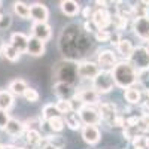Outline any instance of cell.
<instances>
[{"label": "cell", "instance_id": "obj_8", "mask_svg": "<svg viewBox=\"0 0 149 149\" xmlns=\"http://www.w3.org/2000/svg\"><path fill=\"white\" fill-rule=\"evenodd\" d=\"M79 116H81V121L84 125H98L102 122L100 112L94 106H85L79 112Z\"/></svg>", "mask_w": 149, "mask_h": 149}, {"label": "cell", "instance_id": "obj_19", "mask_svg": "<svg viewBox=\"0 0 149 149\" xmlns=\"http://www.w3.org/2000/svg\"><path fill=\"white\" fill-rule=\"evenodd\" d=\"M27 88H29L27 82L24 81V79H21V78H17V79H14V81H10V84L8 85V91L14 95V97H15V95H17V97L24 95V93H26Z\"/></svg>", "mask_w": 149, "mask_h": 149}, {"label": "cell", "instance_id": "obj_3", "mask_svg": "<svg viewBox=\"0 0 149 149\" xmlns=\"http://www.w3.org/2000/svg\"><path fill=\"white\" fill-rule=\"evenodd\" d=\"M128 61L139 73L143 70H148L149 69V51L146 49V46H136Z\"/></svg>", "mask_w": 149, "mask_h": 149}, {"label": "cell", "instance_id": "obj_7", "mask_svg": "<svg viewBox=\"0 0 149 149\" xmlns=\"http://www.w3.org/2000/svg\"><path fill=\"white\" fill-rule=\"evenodd\" d=\"M91 21L94 22L97 30H107V27L112 24V15L109 14V10L104 6H102L94 10Z\"/></svg>", "mask_w": 149, "mask_h": 149}, {"label": "cell", "instance_id": "obj_14", "mask_svg": "<svg viewBox=\"0 0 149 149\" xmlns=\"http://www.w3.org/2000/svg\"><path fill=\"white\" fill-rule=\"evenodd\" d=\"M30 18L33 22H46L49 18V9L43 3L30 5Z\"/></svg>", "mask_w": 149, "mask_h": 149}, {"label": "cell", "instance_id": "obj_12", "mask_svg": "<svg viewBox=\"0 0 149 149\" xmlns=\"http://www.w3.org/2000/svg\"><path fill=\"white\" fill-rule=\"evenodd\" d=\"M82 139L88 145H97L102 139V131L97 125H84L81 130Z\"/></svg>", "mask_w": 149, "mask_h": 149}, {"label": "cell", "instance_id": "obj_22", "mask_svg": "<svg viewBox=\"0 0 149 149\" xmlns=\"http://www.w3.org/2000/svg\"><path fill=\"white\" fill-rule=\"evenodd\" d=\"M134 45H133V42L131 40H128V39H121L119 40V43L116 45V49H118V52L125 58V60H130V57H131V54H133V51H134Z\"/></svg>", "mask_w": 149, "mask_h": 149}, {"label": "cell", "instance_id": "obj_17", "mask_svg": "<svg viewBox=\"0 0 149 149\" xmlns=\"http://www.w3.org/2000/svg\"><path fill=\"white\" fill-rule=\"evenodd\" d=\"M27 54L31 55V57H42L45 54V42L30 36L29 37V45H27Z\"/></svg>", "mask_w": 149, "mask_h": 149}, {"label": "cell", "instance_id": "obj_29", "mask_svg": "<svg viewBox=\"0 0 149 149\" xmlns=\"http://www.w3.org/2000/svg\"><path fill=\"white\" fill-rule=\"evenodd\" d=\"M22 97L26 98L27 102H30V103H36V102H39L40 94L37 93V90H34V88H31V86H29V88L26 90V93H24V95H22Z\"/></svg>", "mask_w": 149, "mask_h": 149}, {"label": "cell", "instance_id": "obj_2", "mask_svg": "<svg viewBox=\"0 0 149 149\" xmlns=\"http://www.w3.org/2000/svg\"><path fill=\"white\" fill-rule=\"evenodd\" d=\"M91 86L98 93V94H107L110 93L112 90L115 88V81H113V76H112V72H104V70H100V73L93 79L91 82Z\"/></svg>", "mask_w": 149, "mask_h": 149}, {"label": "cell", "instance_id": "obj_34", "mask_svg": "<svg viewBox=\"0 0 149 149\" xmlns=\"http://www.w3.org/2000/svg\"><path fill=\"white\" fill-rule=\"evenodd\" d=\"M9 119H10V116H9L8 112L0 109V130H5V128H6Z\"/></svg>", "mask_w": 149, "mask_h": 149}, {"label": "cell", "instance_id": "obj_38", "mask_svg": "<svg viewBox=\"0 0 149 149\" xmlns=\"http://www.w3.org/2000/svg\"><path fill=\"white\" fill-rule=\"evenodd\" d=\"M142 102H143V107L149 110V90L145 93V97H142Z\"/></svg>", "mask_w": 149, "mask_h": 149}, {"label": "cell", "instance_id": "obj_31", "mask_svg": "<svg viewBox=\"0 0 149 149\" xmlns=\"http://www.w3.org/2000/svg\"><path fill=\"white\" fill-rule=\"evenodd\" d=\"M55 106H57V109H58V112H60L61 116L66 115V113H69V112H72V107H70V102H69V100H58V102L55 103Z\"/></svg>", "mask_w": 149, "mask_h": 149}, {"label": "cell", "instance_id": "obj_1", "mask_svg": "<svg viewBox=\"0 0 149 149\" xmlns=\"http://www.w3.org/2000/svg\"><path fill=\"white\" fill-rule=\"evenodd\" d=\"M112 76H113V81H115V86L127 90L134 86L136 82L139 81V72L131 66L128 60H124V61H119L113 67Z\"/></svg>", "mask_w": 149, "mask_h": 149}, {"label": "cell", "instance_id": "obj_26", "mask_svg": "<svg viewBox=\"0 0 149 149\" xmlns=\"http://www.w3.org/2000/svg\"><path fill=\"white\" fill-rule=\"evenodd\" d=\"M14 12L19 18L29 19L30 18V5L24 3V2H15L14 3Z\"/></svg>", "mask_w": 149, "mask_h": 149}, {"label": "cell", "instance_id": "obj_11", "mask_svg": "<svg viewBox=\"0 0 149 149\" xmlns=\"http://www.w3.org/2000/svg\"><path fill=\"white\" fill-rule=\"evenodd\" d=\"M31 36L39 39L42 42H46L51 39L52 36V30H51V26L48 22H33L31 26Z\"/></svg>", "mask_w": 149, "mask_h": 149}, {"label": "cell", "instance_id": "obj_41", "mask_svg": "<svg viewBox=\"0 0 149 149\" xmlns=\"http://www.w3.org/2000/svg\"><path fill=\"white\" fill-rule=\"evenodd\" d=\"M146 43H148V45H146V49H148V51H149V40H148Z\"/></svg>", "mask_w": 149, "mask_h": 149}, {"label": "cell", "instance_id": "obj_18", "mask_svg": "<svg viewBox=\"0 0 149 149\" xmlns=\"http://www.w3.org/2000/svg\"><path fill=\"white\" fill-rule=\"evenodd\" d=\"M60 9L67 17H76L78 14H81V5L78 2H74V0H63V2H60Z\"/></svg>", "mask_w": 149, "mask_h": 149}, {"label": "cell", "instance_id": "obj_30", "mask_svg": "<svg viewBox=\"0 0 149 149\" xmlns=\"http://www.w3.org/2000/svg\"><path fill=\"white\" fill-rule=\"evenodd\" d=\"M110 36H112V31H109V30H97L94 33L95 40L97 42H102V43L110 42Z\"/></svg>", "mask_w": 149, "mask_h": 149}, {"label": "cell", "instance_id": "obj_42", "mask_svg": "<svg viewBox=\"0 0 149 149\" xmlns=\"http://www.w3.org/2000/svg\"><path fill=\"white\" fill-rule=\"evenodd\" d=\"M2 18H3V15H2V14H0V19H2Z\"/></svg>", "mask_w": 149, "mask_h": 149}, {"label": "cell", "instance_id": "obj_37", "mask_svg": "<svg viewBox=\"0 0 149 149\" xmlns=\"http://www.w3.org/2000/svg\"><path fill=\"white\" fill-rule=\"evenodd\" d=\"M84 27H85V30L88 31V33H93V34L97 31V27L94 26L93 21H85V26H84Z\"/></svg>", "mask_w": 149, "mask_h": 149}, {"label": "cell", "instance_id": "obj_4", "mask_svg": "<svg viewBox=\"0 0 149 149\" xmlns=\"http://www.w3.org/2000/svg\"><path fill=\"white\" fill-rule=\"evenodd\" d=\"M76 70H78V78L79 79H84V81H91L100 73V67H98L97 63L94 61H79L76 64Z\"/></svg>", "mask_w": 149, "mask_h": 149}, {"label": "cell", "instance_id": "obj_10", "mask_svg": "<svg viewBox=\"0 0 149 149\" xmlns=\"http://www.w3.org/2000/svg\"><path fill=\"white\" fill-rule=\"evenodd\" d=\"M133 31L139 39L148 42L149 40V17L133 19Z\"/></svg>", "mask_w": 149, "mask_h": 149}, {"label": "cell", "instance_id": "obj_43", "mask_svg": "<svg viewBox=\"0 0 149 149\" xmlns=\"http://www.w3.org/2000/svg\"><path fill=\"white\" fill-rule=\"evenodd\" d=\"M0 5H2V2H0Z\"/></svg>", "mask_w": 149, "mask_h": 149}, {"label": "cell", "instance_id": "obj_24", "mask_svg": "<svg viewBox=\"0 0 149 149\" xmlns=\"http://www.w3.org/2000/svg\"><path fill=\"white\" fill-rule=\"evenodd\" d=\"M57 116H61V115H60V112H58V109H57V106L54 103H48V104L43 106V109H42V119L45 122L51 121L52 118H57Z\"/></svg>", "mask_w": 149, "mask_h": 149}, {"label": "cell", "instance_id": "obj_32", "mask_svg": "<svg viewBox=\"0 0 149 149\" xmlns=\"http://www.w3.org/2000/svg\"><path fill=\"white\" fill-rule=\"evenodd\" d=\"M70 107H72V110L73 112H76V113H79V112L85 107V104L82 103V100H81V98L79 97H76V95H74L73 98H70Z\"/></svg>", "mask_w": 149, "mask_h": 149}, {"label": "cell", "instance_id": "obj_39", "mask_svg": "<svg viewBox=\"0 0 149 149\" xmlns=\"http://www.w3.org/2000/svg\"><path fill=\"white\" fill-rule=\"evenodd\" d=\"M146 149H149V136L146 137Z\"/></svg>", "mask_w": 149, "mask_h": 149}, {"label": "cell", "instance_id": "obj_28", "mask_svg": "<svg viewBox=\"0 0 149 149\" xmlns=\"http://www.w3.org/2000/svg\"><path fill=\"white\" fill-rule=\"evenodd\" d=\"M46 125L49 127V130L54 131V133H61L64 130L66 124H64V118L63 116H57V118H52L51 121H48Z\"/></svg>", "mask_w": 149, "mask_h": 149}, {"label": "cell", "instance_id": "obj_13", "mask_svg": "<svg viewBox=\"0 0 149 149\" xmlns=\"http://www.w3.org/2000/svg\"><path fill=\"white\" fill-rule=\"evenodd\" d=\"M52 91L58 97V100H70V98L76 95V90L70 84H66V82H57L54 85Z\"/></svg>", "mask_w": 149, "mask_h": 149}, {"label": "cell", "instance_id": "obj_20", "mask_svg": "<svg viewBox=\"0 0 149 149\" xmlns=\"http://www.w3.org/2000/svg\"><path fill=\"white\" fill-rule=\"evenodd\" d=\"M64 118V124H66V127H69L70 130H82L84 127V124L81 121V116L79 113H76V112H69V113L63 115Z\"/></svg>", "mask_w": 149, "mask_h": 149}, {"label": "cell", "instance_id": "obj_35", "mask_svg": "<svg viewBox=\"0 0 149 149\" xmlns=\"http://www.w3.org/2000/svg\"><path fill=\"white\" fill-rule=\"evenodd\" d=\"M81 12H82V17H84L86 21L91 19V18H93V14H94V10H93V8H91V6H85Z\"/></svg>", "mask_w": 149, "mask_h": 149}, {"label": "cell", "instance_id": "obj_40", "mask_svg": "<svg viewBox=\"0 0 149 149\" xmlns=\"http://www.w3.org/2000/svg\"><path fill=\"white\" fill-rule=\"evenodd\" d=\"M133 149H145V148H140V146H134Z\"/></svg>", "mask_w": 149, "mask_h": 149}, {"label": "cell", "instance_id": "obj_23", "mask_svg": "<svg viewBox=\"0 0 149 149\" xmlns=\"http://www.w3.org/2000/svg\"><path fill=\"white\" fill-rule=\"evenodd\" d=\"M14 102H15V97L8 90H0V109L8 112L12 106H14Z\"/></svg>", "mask_w": 149, "mask_h": 149}, {"label": "cell", "instance_id": "obj_25", "mask_svg": "<svg viewBox=\"0 0 149 149\" xmlns=\"http://www.w3.org/2000/svg\"><path fill=\"white\" fill-rule=\"evenodd\" d=\"M48 145H51L54 149H64L66 148V139L61 134H51V136H45Z\"/></svg>", "mask_w": 149, "mask_h": 149}, {"label": "cell", "instance_id": "obj_16", "mask_svg": "<svg viewBox=\"0 0 149 149\" xmlns=\"http://www.w3.org/2000/svg\"><path fill=\"white\" fill-rule=\"evenodd\" d=\"M5 131H6V134L10 136V137H21V136H24V133H26V125H24V122H21L15 118H10Z\"/></svg>", "mask_w": 149, "mask_h": 149}, {"label": "cell", "instance_id": "obj_5", "mask_svg": "<svg viewBox=\"0 0 149 149\" xmlns=\"http://www.w3.org/2000/svg\"><path fill=\"white\" fill-rule=\"evenodd\" d=\"M57 78L58 82H66V84H73L74 79L78 78V70H76V64L66 61V63L58 64V72H57Z\"/></svg>", "mask_w": 149, "mask_h": 149}, {"label": "cell", "instance_id": "obj_36", "mask_svg": "<svg viewBox=\"0 0 149 149\" xmlns=\"http://www.w3.org/2000/svg\"><path fill=\"white\" fill-rule=\"evenodd\" d=\"M10 26V17L9 15H3V18L0 19V30H6Z\"/></svg>", "mask_w": 149, "mask_h": 149}, {"label": "cell", "instance_id": "obj_21", "mask_svg": "<svg viewBox=\"0 0 149 149\" xmlns=\"http://www.w3.org/2000/svg\"><path fill=\"white\" fill-rule=\"evenodd\" d=\"M142 90H139L137 86H131V88L124 90V98L130 104H139L142 102Z\"/></svg>", "mask_w": 149, "mask_h": 149}, {"label": "cell", "instance_id": "obj_9", "mask_svg": "<svg viewBox=\"0 0 149 149\" xmlns=\"http://www.w3.org/2000/svg\"><path fill=\"white\" fill-rule=\"evenodd\" d=\"M76 97H79L85 106H98L100 104V94L93 86H86L82 90H76Z\"/></svg>", "mask_w": 149, "mask_h": 149}, {"label": "cell", "instance_id": "obj_15", "mask_svg": "<svg viewBox=\"0 0 149 149\" xmlns=\"http://www.w3.org/2000/svg\"><path fill=\"white\" fill-rule=\"evenodd\" d=\"M9 45L14 46L19 54H24L27 52V45H29V36H26L24 33H12L10 34V40H9Z\"/></svg>", "mask_w": 149, "mask_h": 149}, {"label": "cell", "instance_id": "obj_27", "mask_svg": "<svg viewBox=\"0 0 149 149\" xmlns=\"http://www.w3.org/2000/svg\"><path fill=\"white\" fill-rule=\"evenodd\" d=\"M2 54H3V57H5L8 61H12V63H15V61H18V60L21 58V54L17 51L14 46H10L9 43H8V45H3Z\"/></svg>", "mask_w": 149, "mask_h": 149}, {"label": "cell", "instance_id": "obj_33", "mask_svg": "<svg viewBox=\"0 0 149 149\" xmlns=\"http://www.w3.org/2000/svg\"><path fill=\"white\" fill-rule=\"evenodd\" d=\"M139 128L142 133L149 131V113H145L139 118Z\"/></svg>", "mask_w": 149, "mask_h": 149}, {"label": "cell", "instance_id": "obj_6", "mask_svg": "<svg viewBox=\"0 0 149 149\" xmlns=\"http://www.w3.org/2000/svg\"><path fill=\"white\" fill-rule=\"evenodd\" d=\"M95 63L98 64L100 70H104V72H112L113 67L118 64V60H116V55L113 51L110 49H103L97 54V61Z\"/></svg>", "mask_w": 149, "mask_h": 149}]
</instances>
